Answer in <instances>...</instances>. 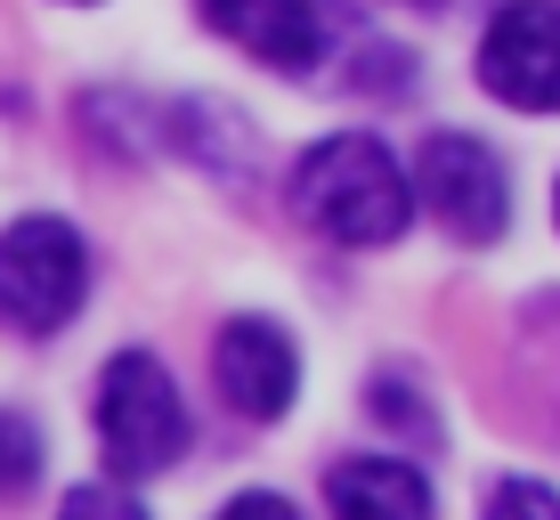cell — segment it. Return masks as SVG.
I'll list each match as a JSON object with an SVG mask.
<instances>
[{
    "label": "cell",
    "instance_id": "cell-1",
    "mask_svg": "<svg viewBox=\"0 0 560 520\" xmlns=\"http://www.w3.org/2000/svg\"><path fill=\"white\" fill-rule=\"evenodd\" d=\"M293 211L317 236L334 244H358V253H374V244H398L415 220V187L398 155L382 139H365V130H341V139H317L293 171Z\"/></svg>",
    "mask_w": 560,
    "mask_h": 520
},
{
    "label": "cell",
    "instance_id": "cell-2",
    "mask_svg": "<svg viewBox=\"0 0 560 520\" xmlns=\"http://www.w3.org/2000/svg\"><path fill=\"white\" fill-rule=\"evenodd\" d=\"M98 439H106V464L122 479H147V472H171L196 439L187 423V398L171 382V366L154 350H114L106 374H98Z\"/></svg>",
    "mask_w": 560,
    "mask_h": 520
},
{
    "label": "cell",
    "instance_id": "cell-3",
    "mask_svg": "<svg viewBox=\"0 0 560 520\" xmlns=\"http://www.w3.org/2000/svg\"><path fill=\"white\" fill-rule=\"evenodd\" d=\"M82 293H90V253L66 220L33 211V220L0 228V325L9 334L49 342L57 325H73Z\"/></svg>",
    "mask_w": 560,
    "mask_h": 520
},
{
    "label": "cell",
    "instance_id": "cell-4",
    "mask_svg": "<svg viewBox=\"0 0 560 520\" xmlns=\"http://www.w3.org/2000/svg\"><path fill=\"white\" fill-rule=\"evenodd\" d=\"M407 187H422V204L455 228L463 244H495L504 236V211H512V180H504V155L471 130H439L422 147V171Z\"/></svg>",
    "mask_w": 560,
    "mask_h": 520
},
{
    "label": "cell",
    "instance_id": "cell-5",
    "mask_svg": "<svg viewBox=\"0 0 560 520\" xmlns=\"http://www.w3.org/2000/svg\"><path fill=\"white\" fill-rule=\"evenodd\" d=\"M488 99L520 114H560V0H504L479 42Z\"/></svg>",
    "mask_w": 560,
    "mask_h": 520
},
{
    "label": "cell",
    "instance_id": "cell-6",
    "mask_svg": "<svg viewBox=\"0 0 560 520\" xmlns=\"http://www.w3.org/2000/svg\"><path fill=\"white\" fill-rule=\"evenodd\" d=\"M203 25L220 42H236L244 57H260L268 73H317L334 57V16L325 0H196Z\"/></svg>",
    "mask_w": 560,
    "mask_h": 520
},
{
    "label": "cell",
    "instance_id": "cell-7",
    "mask_svg": "<svg viewBox=\"0 0 560 520\" xmlns=\"http://www.w3.org/2000/svg\"><path fill=\"white\" fill-rule=\"evenodd\" d=\"M211 382H220V398L236 415L253 423H277L293 407L301 391V358H293V334L268 317H228L220 325V350H211Z\"/></svg>",
    "mask_w": 560,
    "mask_h": 520
},
{
    "label": "cell",
    "instance_id": "cell-8",
    "mask_svg": "<svg viewBox=\"0 0 560 520\" xmlns=\"http://www.w3.org/2000/svg\"><path fill=\"white\" fill-rule=\"evenodd\" d=\"M325 505L334 520H439L431 512V479L398 455H350L325 472Z\"/></svg>",
    "mask_w": 560,
    "mask_h": 520
},
{
    "label": "cell",
    "instance_id": "cell-9",
    "mask_svg": "<svg viewBox=\"0 0 560 520\" xmlns=\"http://www.w3.org/2000/svg\"><path fill=\"white\" fill-rule=\"evenodd\" d=\"M33 479H42V431H33V415L0 407V496H25Z\"/></svg>",
    "mask_w": 560,
    "mask_h": 520
},
{
    "label": "cell",
    "instance_id": "cell-10",
    "mask_svg": "<svg viewBox=\"0 0 560 520\" xmlns=\"http://www.w3.org/2000/svg\"><path fill=\"white\" fill-rule=\"evenodd\" d=\"M57 520H147V505L130 488H114V479H90V488L66 496V512H57Z\"/></svg>",
    "mask_w": 560,
    "mask_h": 520
},
{
    "label": "cell",
    "instance_id": "cell-11",
    "mask_svg": "<svg viewBox=\"0 0 560 520\" xmlns=\"http://www.w3.org/2000/svg\"><path fill=\"white\" fill-rule=\"evenodd\" d=\"M488 520H560V496L545 479H504V488L488 496Z\"/></svg>",
    "mask_w": 560,
    "mask_h": 520
},
{
    "label": "cell",
    "instance_id": "cell-12",
    "mask_svg": "<svg viewBox=\"0 0 560 520\" xmlns=\"http://www.w3.org/2000/svg\"><path fill=\"white\" fill-rule=\"evenodd\" d=\"M374 415L390 423V431H398V423H407L415 439H431V415H415V391H407V382H390V374L374 382Z\"/></svg>",
    "mask_w": 560,
    "mask_h": 520
},
{
    "label": "cell",
    "instance_id": "cell-13",
    "mask_svg": "<svg viewBox=\"0 0 560 520\" xmlns=\"http://www.w3.org/2000/svg\"><path fill=\"white\" fill-rule=\"evenodd\" d=\"M220 520H301L284 496H268V488H244V496H228L220 505Z\"/></svg>",
    "mask_w": 560,
    "mask_h": 520
},
{
    "label": "cell",
    "instance_id": "cell-14",
    "mask_svg": "<svg viewBox=\"0 0 560 520\" xmlns=\"http://www.w3.org/2000/svg\"><path fill=\"white\" fill-rule=\"evenodd\" d=\"M415 9H439V0H415Z\"/></svg>",
    "mask_w": 560,
    "mask_h": 520
},
{
    "label": "cell",
    "instance_id": "cell-15",
    "mask_svg": "<svg viewBox=\"0 0 560 520\" xmlns=\"http://www.w3.org/2000/svg\"><path fill=\"white\" fill-rule=\"evenodd\" d=\"M552 211H560V196H552Z\"/></svg>",
    "mask_w": 560,
    "mask_h": 520
}]
</instances>
